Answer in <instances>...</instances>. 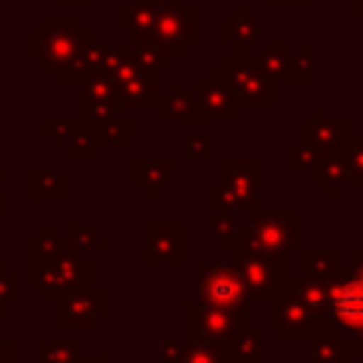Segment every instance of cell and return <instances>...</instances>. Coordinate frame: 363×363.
Masks as SVG:
<instances>
[{
  "instance_id": "obj_3",
  "label": "cell",
  "mask_w": 363,
  "mask_h": 363,
  "mask_svg": "<svg viewBox=\"0 0 363 363\" xmlns=\"http://www.w3.org/2000/svg\"><path fill=\"white\" fill-rule=\"evenodd\" d=\"M275 340H318L332 335L326 315L309 303L301 275H286L275 298Z\"/></svg>"
},
{
  "instance_id": "obj_27",
  "label": "cell",
  "mask_w": 363,
  "mask_h": 363,
  "mask_svg": "<svg viewBox=\"0 0 363 363\" xmlns=\"http://www.w3.org/2000/svg\"><path fill=\"white\" fill-rule=\"evenodd\" d=\"M207 145H210V136H207V133H193V136H187V159H193V162L207 159Z\"/></svg>"
},
{
  "instance_id": "obj_24",
  "label": "cell",
  "mask_w": 363,
  "mask_h": 363,
  "mask_svg": "<svg viewBox=\"0 0 363 363\" xmlns=\"http://www.w3.org/2000/svg\"><path fill=\"white\" fill-rule=\"evenodd\" d=\"M176 363H221L218 352L207 343H199V340H184V352Z\"/></svg>"
},
{
  "instance_id": "obj_25",
  "label": "cell",
  "mask_w": 363,
  "mask_h": 363,
  "mask_svg": "<svg viewBox=\"0 0 363 363\" xmlns=\"http://www.w3.org/2000/svg\"><path fill=\"white\" fill-rule=\"evenodd\" d=\"M318 159H320V156H318L312 147H306L303 142H298V145H292V147H289V153H286V167H289V173L309 170Z\"/></svg>"
},
{
  "instance_id": "obj_8",
  "label": "cell",
  "mask_w": 363,
  "mask_h": 363,
  "mask_svg": "<svg viewBox=\"0 0 363 363\" xmlns=\"http://www.w3.org/2000/svg\"><path fill=\"white\" fill-rule=\"evenodd\" d=\"M235 269L244 281L247 298L250 301H269L275 298L278 286L284 284L286 272V258H272V255H255V252H235Z\"/></svg>"
},
{
  "instance_id": "obj_22",
  "label": "cell",
  "mask_w": 363,
  "mask_h": 363,
  "mask_svg": "<svg viewBox=\"0 0 363 363\" xmlns=\"http://www.w3.org/2000/svg\"><path fill=\"white\" fill-rule=\"evenodd\" d=\"M340 164H343V173H346V182L349 184H363V136L360 133H352L343 153L337 156Z\"/></svg>"
},
{
  "instance_id": "obj_18",
  "label": "cell",
  "mask_w": 363,
  "mask_h": 363,
  "mask_svg": "<svg viewBox=\"0 0 363 363\" xmlns=\"http://www.w3.org/2000/svg\"><path fill=\"white\" fill-rule=\"evenodd\" d=\"M170 60H173V54H170L167 45H162L156 37H142V40H139V48H136V62H139V68L156 74V71L170 68Z\"/></svg>"
},
{
  "instance_id": "obj_5",
  "label": "cell",
  "mask_w": 363,
  "mask_h": 363,
  "mask_svg": "<svg viewBox=\"0 0 363 363\" xmlns=\"http://www.w3.org/2000/svg\"><path fill=\"white\" fill-rule=\"evenodd\" d=\"M224 182L210 187V213H230V210H250L258 204V173L261 162L258 159H230L221 164Z\"/></svg>"
},
{
  "instance_id": "obj_4",
  "label": "cell",
  "mask_w": 363,
  "mask_h": 363,
  "mask_svg": "<svg viewBox=\"0 0 363 363\" xmlns=\"http://www.w3.org/2000/svg\"><path fill=\"white\" fill-rule=\"evenodd\" d=\"M224 82L233 94L235 108H272L275 105V79L261 65L258 57L247 54V48H235L218 65Z\"/></svg>"
},
{
  "instance_id": "obj_17",
  "label": "cell",
  "mask_w": 363,
  "mask_h": 363,
  "mask_svg": "<svg viewBox=\"0 0 363 363\" xmlns=\"http://www.w3.org/2000/svg\"><path fill=\"white\" fill-rule=\"evenodd\" d=\"M354 346L340 335H323L312 340V360L315 363H352Z\"/></svg>"
},
{
  "instance_id": "obj_30",
  "label": "cell",
  "mask_w": 363,
  "mask_h": 363,
  "mask_svg": "<svg viewBox=\"0 0 363 363\" xmlns=\"http://www.w3.org/2000/svg\"><path fill=\"white\" fill-rule=\"evenodd\" d=\"M269 6H286V3H292V0H267Z\"/></svg>"
},
{
  "instance_id": "obj_2",
  "label": "cell",
  "mask_w": 363,
  "mask_h": 363,
  "mask_svg": "<svg viewBox=\"0 0 363 363\" xmlns=\"http://www.w3.org/2000/svg\"><path fill=\"white\" fill-rule=\"evenodd\" d=\"M298 233H301V216L295 210L264 213L261 201H258L255 207H250L247 224H238V233L227 250L233 255L255 252V255L286 258L292 250H298Z\"/></svg>"
},
{
  "instance_id": "obj_9",
  "label": "cell",
  "mask_w": 363,
  "mask_h": 363,
  "mask_svg": "<svg viewBox=\"0 0 363 363\" xmlns=\"http://www.w3.org/2000/svg\"><path fill=\"white\" fill-rule=\"evenodd\" d=\"M150 37H156L162 45H167L173 57H179L184 45L196 40V6L184 0H170L159 6Z\"/></svg>"
},
{
  "instance_id": "obj_32",
  "label": "cell",
  "mask_w": 363,
  "mask_h": 363,
  "mask_svg": "<svg viewBox=\"0 0 363 363\" xmlns=\"http://www.w3.org/2000/svg\"><path fill=\"white\" fill-rule=\"evenodd\" d=\"M292 3H301V6H309L312 0H292Z\"/></svg>"
},
{
  "instance_id": "obj_23",
  "label": "cell",
  "mask_w": 363,
  "mask_h": 363,
  "mask_svg": "<svg viewBox=\"0 0 363 363\" xmlns=\"http://www.w3.org/2000/svg\"><path fill=\"white\" fill-rule=\"evenodd\" d=\"M312 79V43H301L292 54L289 65V82H309Z\"/></svg>"
},
{
  "instance_id": "obj_31",
  "label": "cell",
  "mask_w": 363,
  "mask_h": 363,
  "mask_svg": "<svg viewBox=\"0 0 363 363\" xmlns=\"http://www.w3.org/2000/svg\"><path fill=\"white\" fill-rule=\"evenodd\" d=\"M82 363H105V357H88V360H82Z\"/></svg>"
},
{
  "instance_id": "obj_21",
  "label": "cell",
  "mask_w": 363,
  "mask_h": 363,
  "mask_svg": "<svg viewBox=\"0 0 363 363\" xmlns=\"http://www.w3.org/2000/svg\"><path fill=\"white\" fill-rule=\"evenodd\" d=\"M167 173H170V162L162 159V162H133V182H139L147 196H156V190L167 182Z\"/></svg>"
},
{
  "instance_id": "obj_12",
  "label": "cell",
  "mask_w": 363,
  "mask_h": 363,
  "mask_svg": "<svg viewBox=\"0 0 363 363\" xmlns=\"http://www.w3.org/2000/svg\"><path fill=\"white\" fill-rule=\"evenodd\" d=\"M221 363H261V329L241 323L238 329H233L227 335V340L216 349Z\"/></svg>"
},
{
  "instance_id": "obj_16",
  "label": "cell",
  "mask_w": 363,
  "mask_h": 363,
  "mask_svg": "<svg viewBox=\"0 0 363 363\" xmlns=\"http://www.w3.org/2000/svg\"><path fill=\"white\" fill-rule=\"evenodd\" d=\"M340 267V255L332 250H303L298 261V275L306 281H332Z\"/></svg>"
},
{
  "instance_id": "obj_10",
  "label": "cell",
  "mask_w": 363,
  "mask_h": 363,
  "mask_svg": "<svg viewBox=\"0 0 363 363\" xmlns=\"http://www.w3.org/2000/svg\"><path fill=\"white\" fill-rule=\"evenodd\" d=\"M349 136H352L349 122L326 119V113L320 108L315 111V119L301 122V142L306 147H312L320 159L323 156H340L346 142H349Z\"/></svg>"
},
{
  "instance_id": "obj_13",
  "label": "cell",
  "mask_w": 363,
  "mask_h": 363,
  "mask_svg": "<svg viewBox=\"0 0 363 363\" xmlns=\"http://www.w3.org/2000/svg\"><path fill=\"white\" fill-rule=\"evenodd\" d=\"M147 261L179 264L184 258V230L179 224H150L147 227Z\"/></svg>"
},
{
  "instance_id": "obj_26",
  "label": "cell",
  "mask_w": 363,
  "mask_h": 363,
  "mask_svg": "<svg viewBox=\"0 0 363 363\" xmlns=\"http://www.w3.org/2000/svg\"><path fill=\"white\" fill-rule=\"evenodd\" d=\"M210 230L221 238V244H224V250L233 244V238H235V233H238V221L230 216V213H210Z\"/></svg>"
},
{
  "instance_id": "obj_20",
  "label": "cell",
  "mask_w": 363,
  "mask_h": 363,
  "mask_svg": "<svg viewBox=\"0 0 363 363\" xmlns=\"http://www.w3.org/2000/svg\"><path fill=\"white\" fill-rule=\"evenodd\" d=\"M309 170H312L315 184L323 187L329 199H335V196H337L335 190L340 187V182H346V173H343V164H340L337 156H323V159H318Z\"/></svg>"
},
{
  "instance_id": "obj_7",
  "label": "cell",
  "mask_w": 363,
  "mask_h": 363,
  "mask_svg": "<svg viewBox=\"0 0 363 363\" xmlns=\"http://www.w3.org/2000/svg\"><path fill=\"white\" fill-rule=\"evenodd\" d=\"M247 320V312H227L207 306L201 301H190L184 303V340H199L218 349L227 340V335Z\"/></svg>"
},
{
  "instance_id": "obj_1",
  "label": "cell",
  "mask_w": 363,
  "mask_h": 363,
  "mask_svg": "<svg viewBox=\"0 0 363 363\" xmlns=\"http://www.w3.org/2000/svg\"><path fill=\"white\" fill-rule=\"evenodd\" d=\"M326 320L335 335L340 329L349 335L354 352H363V250H354L349 264H340L326 281Z\"/></svg>"
},
{
  "instance_id": "obj_19",
  "label": "cell",
  "mask_w": 363,
  "mask_h": 363,
  "mask_svg": "<svg viewBox=\"0 0 363 363\" xmlns=\"http://www.w3.org/2000/svg\"><path fill=\"white\" fill-rule=\"evenodd\" d=\"M261 65L269 71L272 79H289V65H292V51L286 43H264L258 54Z\"/></svg>"
},
{
  "instance_id": "obj_11",
  "label": "cell",
  "mask_w": 363,
  "mask_h": 363,
  "mask_svg": "<svg viewBox=\"0 0 363 363\" xmlns=\"http://www.w3.org/2000/svg\"><path fill=\"white\" fill-rule=\"evenodd\" d=\"M196 99H199V105L204 108L207 116H218V119H227V122L235 119V111L238 108L233 102V94H230L227 82H224L221 68H213L207 74V79H201L196 85Z\"/></svg>"
},
{
  "instance_id": "obj_14",
  "label": "cell",
  "mask_w": 363,
  "mask_h": 363,
  "mask_svg": "<svg viewBox=\"0 0 363 363\" xmlns=\"http://www.w3.org/2000/svg\"><path fill=\"white\" fill-rule=\"evenodd\" d=\"M153 105H156V111H159V119H193V122L207 119V113H204V108L199 105V99L190 96L179 82H176L164 96H156Z\"/></svg>"
},
{
  "instance_id": "obj_15",
  "label": "cell",
  "mask_w": 363,
  "mask_h": 363,
  "mask_svg": "<svg viewBox=\"0 0 363 363\" xmlns=\"http://www.w3.org/2000/svg\"><path fill=\"white\" fill-rule=\"evenodd\" d=\"M258 34H261V26L247 6H235L233 14L224 17L221 23V40L230 43L233 48H250V43H255Z\"/></svg>"
},
{
  "instance_id": "obj_28",
  "label": "cell",
  "mask_w": 363,
  "mask_h": 363,
  "mask_svg": "<svg viewBox=\"0 0 363 363\" xmlns=\"http://www.w3.org/2000/svg\"><path fill=\"white\" fill-rule=\"evenodd\" d=\"M182 352H184V340H162L159 343V357L164 363H176L182 357Z\"/></svg>"
},
{
  "instance_id": "obj_6",
  "label": "cell",
  "mask_w": 363,
  "mask_h": 363,
  "mask_svg": "<svg viewBox=\"0 0 363 363\" xmlns=\"http://www.w3.org/2000/svg\"><path fill=\"white\" fill-rule=\"evenodd\" d=\"M196 278V295L201 303L227 312H247L250 298L235 264H199Z\"/></svg>"
},
{
  "instance_id": "obj_29",
  "label": "cell",
  "mask_w": 363,
  "mask_h": 363,
  "mask_svg": "<svg viewBox=\"0 0 363 363\" xmlns=\"http://www.w3.org/2000/svg\"><path fill=\"white\" fill-rule=\"evenodd\" d=\"M352 14L363 20V0H352Z\"/></svg>"
}]
</instances>
